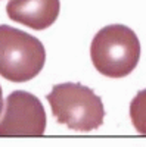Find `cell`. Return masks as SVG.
<instances>
[{
    "label": "cell",
    "instance_id": "1",
    "mask_svg": "<svg viewBox=\"0 0 146 147\" xmlns=\"http://www.w3.org/2000/svg\"><path fill=\"white\" fill-rule=\"evenodd\" d=\"M96 71L109 78L127 77L140 59V43L136 32L126 25H108L97 31L90 46Z\"/></svg>",
    "mask_w": 146,
    "mask_h": 147
},
{
    "label": "cell",
    "instance_id": "2",
    "mask_svg": "<svg viewBox=\"0 0 146 147\" xmlns=\"http://www.w3.org/2000/svg\"><path fill=\"white\" fill-rule=\"evenodd\" d=\"M46 99L56 121L72 131L89 132L103 124L102 99L86 85L75 82L53 85Z\"/></svg>",
    "mask_w": 146,
    "mask_h": 147
},
{
    "label": "cell",
    "instance_id": "3",
    "mask_svg": "<svg viewBox=\"0 0 146 147\" xmlns=\"http://www.w3.org/2000/svg\"><path fill=\"white\" fill-rule=\"evenodd\" d=\"M46 50L41 41L18 28L0 25V75L12 82H27L41 72Z\"/></svg>",
    "mask_w": 146,
    "mask_h": 147
},
{
    "label": "cell",
    "instance_id": "4",
    "mask_svg": "<svg viewBox=\"0 0 146 147\" xmlns=\"http://www.w3.org/2000/svg\"><path fill=\"white\" fill-rule=\"evenodd\" d=\"M46 131V113L39 97L16 90L6 99L0 118V137H41Z\"/></svg>",
    "mask_w": 146,
    "mask_h": 147
},
{
    "label": "cell",
    "instance_id": "5",
    "mask_svg": "<svg viewBox=\"0 0 146 147\" xmlns=\"http://www.w3.org/2000/svg\"><path fill=\"white\" fill-rule=\"evenodd\" d=\"M59 0H9L7 16L18 24L33 30H46L58 19Z\"/></svg>",
    "mask_w": 146,
    "mask_h": 147
},
{
    "label": "cell",
    "instance_id": "6",
    "mask_svg": "<svg viewBox=\"0 0 146 147\" xmlns=\"http://www.w3.org/2000/svg\"><path fill=\"white\" fill-rule=\"evenodd\" d=\"M130 118L136 131L146 136V88L139 91L130 103Z\"/></svg>",
    "mask_w": 146,
    "mask_h": 147
},
{
    "label": "cell",
    "instance_id": "7",
    "mask_svg": "<svg viewBox=\"0 0 146 147\" xmlns=\"http://www.w3.org/2000/svg\"><path fill=\"white\" fill-rule=\"evenodd\" d=\"M2 109H3V91L0 87V113H2Z\"/></svg>",
    "mask_w": 146,
    "mask_h": 147
}]
</instances>
